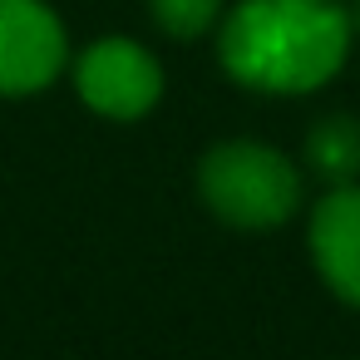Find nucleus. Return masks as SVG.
I'll return each mask as SVG.
<instances>
[{"label":"nucleus","mask_w":360,"mask_h":360,"mask_svg":"<svg viewBox=\"0 0 360 360\" xmlns=\"http://www.w3.org/2000/svg\"><path fill=\"white\" fill-rule=\"evenodd\" d=\"M350 15L335 0H242L227 15L222 70L262 94H306L350 55Z\"/></svg>","instance_id":"obj_1"},{"label":"nucleus","mask_w":360,"mask_h":360,"mask_svg":"<svg viewBox=\"0 0 360 360\" xmlns=\"http://www.w3.org/2000/svg\"><path fill=\"white\" fill-rule=\"evenodd\" d=\"M198 188L232 227H276L301 207V173L266 143H217L198 168Z\"/></svg>","instance_id":"obj_2"},{"label":"nucleus","mask_w":360,"mask_h":360,"mask_svg":"<svg viewBox=\"0 0 360 360\" xmlns=\"http://www.w3.org/2000/svg\"><path fill=\"white\" fill-rule=\"evenodd\" d=\"M79 99L104 119H143L163 94V70L139 40H94L75 65Z\"/></svg>","instance_id":"obj_3"},{"label":"nucleus","mask_w":360,"mask_h":360,"mask_svg":"<svg viewBox=\"0 0 360 360\" xmlns=\"http://www.w3.org/2000/svg\"><path fill=\"white\" fill-rule=\"evenodd\" d=\"M65 25L45 0H0V94L20 99L65 70Z\"/></svg>","instance_id":"obj_4"},{"label":"nucleus","mask_w":360,"mask_h":360,"mask_svg":"<svg viewBox=\"0 0 360 360\" xmlns=\"http://www.w3.org/2000/svg\"><path fill=\"white\" fill-rule=\"evenodd\" d=\"M311 262L340 301L360 306V183H340L316 202Z\"/></svg>","instance_id":"obj_5"},{"label":"nucleus","mask_w":360,"mask_h":360,"mask_svg":"<svg viewBox=\"0 0 360 360\" xmlns=\"http://www.w3.org/2000/svg\"><path fill=\"white\" fill-rule=\"evenodd\" d=\"M306 158L335 188L355 183V173H360V124L355 119H326V124H316V134L306 139Z\"/></svg>","instance_id":"obj_6"},{"label":"nucleus","mask_w":360,"mask_h":360,"mask_svg":"<svg viewBox=\"0 0 360 360\" xmlns=\"http://www.w3.org/2000/svg\"><path fill=\"white\" fill-rule=\"evenodd\" d=\"M148 11H153V20L173 40H193V35H202L217 20L222 0H148Z\"/></svg>","instance_id":"obj_7"},{"label":"nucleus","mask_w":360,"mask_h":360,"mask_svg":"<svg viewBox=\"0 0 360 360\" xmlns=\"http://www.w3.org/2000/svg\"><path fill=\"white\" fill-rule=\"evenodd\" d=\"M350 25H360V15H355V20H350Z\"/></svg>","instance_id":"obj_8"}]
</instances>
